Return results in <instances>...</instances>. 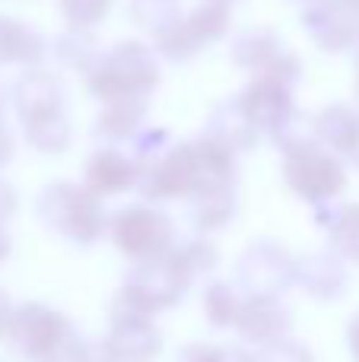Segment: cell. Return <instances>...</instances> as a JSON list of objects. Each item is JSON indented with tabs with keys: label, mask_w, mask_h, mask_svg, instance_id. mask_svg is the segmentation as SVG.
I'll return each mask as SVG.
<instances>
[{
	"label": "cell",
	"mask_w": 359,
	"mask_h": 362,
	"mask_svg": "<svg viewBox=\"0 0 359 362\" xmlns=\"http://www.w3.org/2000/svg\"><path fill=\"white\" fill-rule=\"evenodd\" d=\"M216 261H220V255H216L213 242H207V238L178 242L169 255L156 257V261L131 264L114 299L121 305L134 308V312L156 318V315L175 308L188 296V289L194 286L197 276L210 274L216 267Z\"/></svg>",
	"instance_id": "cell-1"
},
{
	"label": "cell",
	"mask_w": 359,
	"mask_h": 362,
	"mask_svg": "<svg viewBox=\"0 0 359 362\" xmlns=\"http://www.w3.org/2000/svg\"><path fill=\"white\" fill-rule=\"evenodd\" d=\"M35 213L48 232L80 248H89L102 242V235H108V213L102 206V197L76 181H51L38 194Z\"/></svg>",
	"instance_id": "cell-2"
},
{
	"label": "cell",
	"mask_w": 359,
	"mask_h": 362,
	"mask_svg": "<svg viewBox=\"0 0 359 362\" xmlns=\"http://www.w3.org/2000/svg\"><path fill=\"white\" fill-rule=\"evenodd\" d=\"M86 86L99 102H146V95L159 86L156 51L134 38L118 42L89 67Z\"/></svg>",
	"instance_id": "cell-3"
},
{
	"label": "cell",
	"mask_w": 359,
	"mask_h": 362,
	"mask_svg": "<svg viewBox=\"0 0 359 362\" xmlns=\"http://www.w3.org/2000/svg\"><path fill=\"white\" fill-rule=\"evenodd\" d=\"M108 238L118 248L121 257L131 264L156 261V257L169 255L178 245L175 223L169 213H163L156 204H131L121 206L112 219H108Z\"/></svg>",
	"instance_id": "cell-4"
},
{
	"label": "cell",
	"mask_w": 359,
	"mask_h": 362,
	"mask_svg": "<svg viewBox=\"0 0 359 362\" xmlns=\"http://www.w3.org/2000/svg\"><path fill=\"white\" fill-rule=\"evenodd\" d=\"M73 337V321L61 308H51L45 302H23L13 312L4 344L23 362H51Z\"/></svg>",
	"instance_id": "cell-5"
},
{
	"label": "cell",
	"mask_w": 359,
	"mask_h": 362,
	"mask_svg": "<svg viewBox=\"0 0 359 362\" xmlns=\"http://www.w3.org/2000/svg\"><path fill=\"white\" fill-rule=\"evenodd\" d=\"M283 181L299 200L312 206H328L347 191V169L328 146L309 144L283 153Z\"/></svg>",
	"instance_id": "cell-6"
},
{
	"label": "cell",
	"mask_w": 359,
	"mask_h": 362,
	"mask_svg": "<svg viewBox=\"0 0 359 362\" xmlns=\"http://www.w3.org/2000/svg\"><path fill=\"white\" fill-rule=\"evenodd\" d=\"M229 23H233L229 4H223V0H204L191 13H184L172 29L156 35V54H163L165 61L184 64L194 54H201L207 45L220 42L229 32Z\"/></svg>",
	"instance_id": "cell-7"
},
{
	"label": "cell",
	"mask_w": 359,
	"mask_h": 362,
	"mask_svg": "<svg viewBox=\"0 0 359 362\" xmlns=\"http://www.w3.org/2000/svg\"><path fill=\"white\" fill-rule=\"evenodd\" d=\"M296 261L283 245L261 238L252 242L242 251L239 264H235V286L245 296H280L290 286H296Z\"/></svg>",
	"instance_id": "cell-8"
},
{
	"label": "cell",
	"mask_w": 359,
	"mask_h": 362,
	"mask_svg": "<svg viewBox=\"0 0 359 362\" xmlns=\"http://www.w3.org/2000/svg\"><path fill=\"white\" fill-rule=\"evenodd\" d=\"M102 340L118 356V362H153L159 359V353L165 346L156 318H150L143 312H134V308L121 305L118 299H112L108 331Z\"/></svg>",
	"instance_id": "cell-9"
},
{
	"label": "cell",
	"mask_w": 359,
	"mask_h": 362,
	"mask_svg": "<svg viewBox=\"0 0 359 362\" xmlns=\"http://www.w3.org/2000/svg\"><path fill=\"white\" fill-rule=\"evenodd\" d=\"M233 61L239 67L252 70L254 76H277L283 83L299 80V57L283 45V38H277L271 29H248L235 38L233 45Z\"/></svg>",
	"instance_id": "cell-10"
},
{
	"label": "cell",
	"mask_w": 359,
	"mask_h": 362,
	"mask_svg": "<svg viewBox=\"0 0 359 362\" xmlns=\"http://www.w3.org/2000/svg\"><path fill=\"white\" fill-rule=\"evenodd\" d=\"M302 25L328 54L359 48V0H315L305 6Z\"/></svg>",
	"instance_id": "cell-11"
},
{
	"label": "cell",
	"mask_w": 359,
	"mask_h": 362,
	"mask_svg": "<svg viewBox=\"0 0 359 362\" xmlns=\"http://www.w3.org/2000/svg\"><path fill=\"white\" fill-rule=\"evenodd\" d=\"M239 108L248 118V124L267 137H277L286 127V121L296 115V105H293V86L277 76H254L245 86V93L239 95Z\"/></svg>",
	"instance_id": "cell-12"
},
{
	"label": "cell",
	"mask_w": 359,
	"mask_h": 362,
	"mask_svg": "<svg viewBox=\"0 0 359 362\" xmlns=\"http://www.w3.org/2000/svg\"><path fill=\"white\" fill-rule=\"evenodd\" d=\"M235 334L252 350L271 346L277 340L293 337V312L273 296H245L242 315L235 321Z\"/></svg>",
	"instance_id": "cell-13"
},
{
	"label": "cell",
	"mask_w": 359,
	"mask_h": 362,
	"mask_svg": "<svg viewBox=\"0 0 359 362\" xmlns=\"http://www.w3.org/2000/svg\"><path fill=\"white\" fill-rule=\"evenodd\" d=\"M137 178L140 165L134 153H124L118 146H102L83 165V185L102 200L124 191H137Z\"/></svg>",
	"instance_id": "cell-14"
},
{
	"label": "cell",
	"mask_w": 359,
	"mask_h": 362,
	"mask_svg": "<svg viewBox=\"0 0 359 362\" xmlns=\"http://www.w3.org/2000/svg\"><path fill=\"white\" fill-rule=\"evenodd\" d=\"M347 261L337 251H312V255L296 261V286L302 289L309 299L318 302H334L347 293Z\"/></svg>",
	"instance_id": "cell-15"
},
{
	"label": "cell",
	"mask_w": 359,
	"mask_h": 362,
	"mask_svg": "<svg viewBox=\"0 0 359 362\" xmlns=\"http://www.w3.org/2000/svg\"><path fill=\"white\" fill-rule=\"evenodd\" d=\"M191 204V223L201 235L226 229L239 213V191H235V178L207 181L188 197Z\"/></svg>",
	"instance_id": "cell-16"
},
{
	"label": "cell",
	"mask_w": 359,
	"mask_h": 362,
	"mask_svg": "<svg viewBox=\"0 0 359 362\" xmlns=\"http://www.w3.org/2000/svg\"><path fill=\"white\" fill-rule=\"evenodd\" d=\"M16 105H19V115H23L25 127L67 115L64 112L61 76L48 74V70H32V74H25L16 86Z\"/></svg>",
	"instance_id": "cell-17"
},
{
	"label": "cell",
	"mask_w": 359,
	"mask_h": 362,
	"mask_svg": "<svg viewBox=\"0 0 359 362\" xmlns=\"http://www.w3.org/2000/svg\"><path fill=\"white\" fill-rule=\"evenodd\" d=\"M315 137L337 156H356L359 150V108L353 105H324L315 115Z\"/></svg>",
	"instance_id": "cell-18"
},
{
	"label": "cell",
	"mask_w": 359,
	"mask_h": 362,
	"mask_svg": "<svg viewBox=\"0 0 359 362\" xmlns=\"http://www.w3.org/2000/svg\"><path fill=\"white\" fill-rule=\"evenodd\" d=\"M146 102H105V108L95 118L93 134L105 140V146L137 140L146 131Z\"/></svg>",
	"instance_id": "cell-19"
},
{
	"label": "cell",
	"mask_w": 359,
	"mask_h": 362,
	"mask_svg": "<svg viewBox=\"0 0 359 362\" xmlns=\"http://www.w3.org/2000/svg\"><path fill=\"white\" fill-rule=\"evenodd\" d=\"M318 223L328 232L331 251H337L347 264H359V204L318 206Z\"/></svg>",
	"instance_id": "cell-20"
},
{
	"label": "cell",
	"mask_w": 359,
	"mask_h": 362,
	"mask_svg": "<svg viewBox=\"0 0 359 362\" xmlns=\"http://www.w3.org/2000/svg\"><path fill=\"white\" fill-rule=\"evenodd\" d=\"M242 302H245V293H239V286H233L226 280H213L204 286L201 312L213 331H235V321L242 315Z\"/></svg>",
	"instance_id": "cell-21"
},
{
	"label": "cell",
	"mask_w": 359,
	"mask_h": 362,
	"mask_svg": "<svg viewBox=\"0 0 359 362\" xmlns=\"http://www.w3.org/2000/svg\"><path fill=\"white\" fill-rule=\"evenodd\" d=\"M131 16L156 38L182 19V0H131Z\"/></svg>",
	"instance_id": "cell-22"
},
{
	"label": "cell",
	"mask_w": 359,
	"mask_h": 362,
	"mask_svg": "<svg viewBox=\"0 0 359 362\" xmlns=\"http://www.w3.org/2000/svg\"><path fill=\"white\" fill-rule=\"evenodd\" d=\"M114 0H61V10H64V19H67L70 29H83L89 32L95 23L108 16Z\"/></svg>",
	"instance_id": "cell-23"
},
{
	"label": "cell",
	"mask_w": 359,
	"mask_h": 362,
	"mask_svg": "<svg viewBox=\"0 0 359 362\" xmlns=\"http://www.w3.org/2000/svg\"><path fill=\"white\" fill-rule=\"evenodd\" d=\"M51 362H118V356L108 350L105 340H89L76 334Z\"/></svg>",
	"instance_id": "cell-24"
},
{
	"label": "cell",
	"mask_w": 359,
	"mask_h": 362,
	"mask_svg": "<svg viewBox=\"0 0 359 362\" xmlns=\"http://www.w3.org/2000/svg\"><path fill=\"white\" fill-rule=\"evenodd\" d=\"M254 353H258V362H315V353L296 337L277 340V344L261 346Z\"/></svg>",
	"instance_id": "cell-25"
},
{
	"label": "cell",
	"mask_w": 359,
	"mask_h": 362,
	"mask_svg": "<svg viewBox=\"0 0 359 362\" xmlns=\"http://www.w3.org/2000/svg\"><path fill=\"white\" fill-rule=\"evenodd\" d=\"M175 362H229V346L207 344V340H191L178 346Z\"/></svg>",
	"instance_id": "cell-26"
},
{
	"label": "cell",
	"mask_w": 359,
	"mask_h": 362,
	"mask_svg": "<svg viewBox=\"0 0 359 362\" xmlns=\"http://www.w3.org/2000/svg\"><path fill=\"white\" fill-rule=\"evenodd\" d=\"M13 213H16V194H13V187L6 181H0V229L6 226V219Z\"/></svg>",
	"instance_id": "cell-27"
},
{
	"label": "cell",
	"mask_w": 359,
	"mask_h": 362,
	"mask_svg": "<svg viewBox=\"0 0 359 362\" xmlns=\"http://www.w3.org/2000/svg\"><path fill=\"white\" fill-rule=\"evenodd\" d=\"M13 312H16V305H13V299L4 293V289H0V340H6V331H10Z\"/></svg>",
	"instance_id": "cell-28"
},
{
	"label": "cell",
	"mask_w": 359,
	"mask_h": 362,
	"mask_svg": "<svg viewBox=\"0 0 359 362\" xmlns=\"http://www.w3.org/2000/svg\"><path fill=\"white\" fill-rule=\"evenodd\" d=\"M347 350H350V359L359 362V312L350 318V325H347Z\"/></svg>",
	"instance_id": "cell-29"
},
{
	"label": "cell",
	"mask_w": 359,
	"mask_h": 362,
	"mask_svg": "<svg viewBox=\"0 0 359 362\" xmlns=\"http://www.w3.org/2000/svg\"><path fill=\"white\" fill-rule=\"evenodd\" d=\"M6 257H10V238H6V232L0 229V264H4Z\"/></svg>",
	"instance_id": "cell-30"
},
{
	"label": "cell",
	"mask_w": 359,
	"mask_h": 362,
	"mask_svg": "<svg viewBox=\"0 0 359 362\" xmlns=\"http://www.w3.org/2000/svg\"><path fill=\"white\" fill-rule=\"evenodd\" d=\"M353 93H356V105H359V74H356V83H353Z\"/></svg>",
	"instance_id": "cell-31"
},
{
	"label": "cell",
	"mask_w": 359,
	"mask_h": 362,
	"mask_svg": "<svg viewBox=\"0 0 359 362\" xmlns=\"http://www.w3.org/2000/svg\"><path fill=\"white\" fill-rule=\"evenodd\" d=\"M290 4H302V6H312L315 0H290Z\"/></svg>",
	"instance_id": "cell-32"
},
{
	"label": "cell",
	"mask_w": 359,
	"mask_h": 362,
	"mask_svg": "<svg viewBox=\"0 0 359 362\" xmlns=\"http://www.w3.org/2000/svg\"><path fill=\"white\" fill-rule=\"evenodd\" d=\"M353 163H356V165H359V150H356V156H353Z\"/></svg>",
	"instance_id": "cell-33"
},
{
	"label": "cell",
	"mask_w": 359,
	"mask_h": 362,
	"mask_svg": "<svg viewBox=\"0 0 359 362\" xmlns=\"http://www.w3.org/2000/svg\"><path fill=\"white\" fill-rule=\"evenodd\" d=\"M356 67H359V54H356Z\"/></svg>",
	"instance_id": "cell-34"
}]
</instances>
